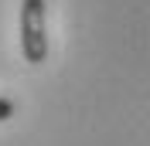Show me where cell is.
<instances>
[{"mask_svg": "<svg viewBox=\"0 0 150 146\" xmlns=\"http://www.w3.org/2000/svg\"><path fill=\"white\" fill-rule=\"evenodd\" d=\"M48 7L45 0H21V51L28 65H41L48 58Z\"/></svg>", "mask_w": 150, "mask_h": 146, "instance_id": "cell-1", "label": "cell"}, {"mask_svg": "<svg viewBox=\"0 0 150 146\" xmlns=\"http://www.w3.org/2000/svg\"><path fill=\"white\" fill-rule=\"evenodd\" d=\"M14 112H17V105H14V99H4V95H0V122H7V119L14 116Z\"/></svg>", "mask_w": 150, "mask_h": 146, "instance_id": "cell-2", "label": "cell"}]
</instances>
